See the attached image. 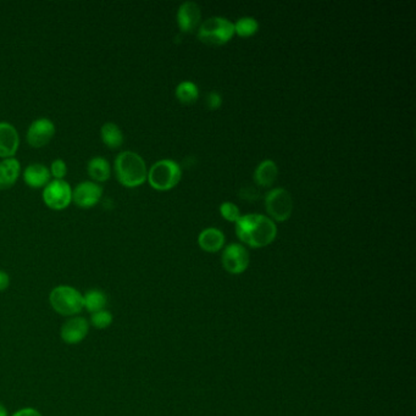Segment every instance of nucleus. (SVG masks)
<instances>
[{"label":"nucleus","instance_id":"22","mask_svg":"<svg viewBox=\"0 0 416 416\" xmlns=\"http://www.w3.org/2000/svg\"><path fill=\"white\" fill-rule=\"evenodd\" d=\"M259 23L254 17H242L235 23V33L240 37H251L258 31Z\"/></svg>","mask_w":416,"mask_h":416},{"label":"nucleus","instance_id":"17","mask_svg":"<svg viewBox=\"0 0 416 416\" xmlns=\"http://www.w3.org/2000/svg\"><path fill=\"white\" fill-rule=\"evenodd\" d=\"M198 243L202 249L210 253L219 251L225 245V236L220 229H207L198 237Z\"/></svg>","mask_w":416,"mask_h":416},{"label":"nucleus","instance_id":"21","mask_svg":"<svg viewBox=\"0 0 416 416\" xmlns=\"http://www.w3.org/2000/svg\"><path fill=\"white\" fill-rule=\"evenodd\" d=\"M176 96L177 99L183 104H192L197 101L198 96H199L197 85L191 81L182 82L177 85Z\"/></svg>","mask_w":416,"mask_h":416},{"label":"nucleus","instance_id":"27","mask_svg":"<svg viewBox=\"0 0 416 416\" xmlns=\"http://www.w3.org/2000/svg\"><path fill=\"white\" fill-rule=\"evenodd\" d=\"M259 197V191L256 187H245L240 191V198L245 200H256Z\"/></svg>","mask_w":416,"mask_h":416},{"label":"nucleus","instance_id":"16","mask_svg":"<svg viewBox=\"0 0 416 416\" xmlns=\"http://www.w3.org/2000/svg\"><path fill=\"white\" fill-rule=\"evenodd\" d=\"M278 167L272 160H264L254 172V181L258 186L270 187L278 180Z\"/></svg>","mask_w":416,"mask_h":416},{"label":"nucleus","instance_id":"28","mask_svg":"<svg viewBox=\"0 0 416 416\" xmlns=\"http://www.w3.org/2000/svg\"><path fill=\"white\" fill-rule=\"evenodd\" d=\"M10 286V278L6 271L0 270V292H4Z\"/></svg>","mask_w":416,"mask_h":416},{"label":"nucleus","instance_id":"24","mask_svg":"<svg viewBox=\"0 0 416 416\" xmlns=\"http://www.w3.org/2000/svg\"><path fill=\"white\" fill-rule=\"evenodd\" d=\"M220 211H221V215H222L227 221L237 222V221L240 220V209H238V207H237L236 204L231 203V202H225V203L221 204Z\"/></svg>","mask_w":416,"mask_h":416},{"label":"nucleus","instance_id":"18","mask_svg":"<svg viewBox=\"0 0 416 416\" xmlns=\"http://www.w3.org/2000/svg\"><path fill=\"white\" fill-rule=\"evenodd\" d=\"M87 171H88V175L92 177V180L96 182L107 181L112 174L109 161L103 156L92 158L91 160L88 161Z\"/></svg>","mask_w":416,"mask_h":416},{"label":"nucleus","instance_id":"26","mask_svg":"<svg viewBox=\"0 0 416 416\" xmlns=\"http://www.w3.org/2000/svg\"><path fill=\"white\" fill-rule=\"evenodd\" d=\"M207 107L210 109V110H216V109H219L221 107V104H222V98L220 96L218 92H210L208 96H207Z\"/></svg>","mask_w":416,"mask_h":416},{"label":"nucleus","instance_id":"20","mask_svg":"<svg viewBox=\"0 0 416 416\" xmlns=\"http://www.w3.org/2000/svg\"><path fill=\"white\" fill-rule=\"evenodd\" d=\"M107 304V294L101 289H91L83 295V306L92 314L105 310Z\"/></svg>","mask_w":416,"mask_h":416},{"label":"nucleus","instance_id":"7","mask_svg":"<svg viewBox=\"0 0 416 416\" xmlns=\"http://www.w3.org/2000/svg\"><path fill=\"white\" fill-rule=\"evenodd\" d=\"M43 200L48 208L64 210L72 202V189L64 180H54L43 189Z\"/></svg>","mask_w":416,"mask_h":416},{"label":"nucleus","instance_id":"10","mask_svg":"<svg viewBox=\"0 0 416 416\" xmlns=\"http://www.w3.org/2000/svg\"><path fill=\"white\" fill-rule=\"evenodd\" d=\"M102 196L103 188L96 182H82L72 191V200L77 207L83 209L93 208L101 200Z\"/></svg>","mask_w":416,"mask_h":416},{"label":"nucleus","instance_id":"12","mask_svg":"<svg viewBox=\"0 0 416 416\" xmlns=\"http://www.w3.org/2000/svg\"><path fill=\"white\" fill-rule=\"evenodd\" d=\"M202 17V11L197 3L186 1L177 12V22L182 32H192L197 28Z\"/></svg>","mask_w":416,"mask_h":416},{"label":"nucleus","instance_id":"13","mask_svg":"<svg viewBox=\"0 0 416 416\" xmlns=\"http://www.w3.org/2000/svg\"><path fill=\"white\" fill-rule=\"evenodd\" d=\"M19 134L11 123H0V158L8 159L17 154L19 149Z\"/></svg>","mask_w":416,"mask_h":416},{"label":"nucleus","instance_id":"11","mask_svg":"<svg viewBox=\"0 0 416 416\" xmlns=\"http://www.w3.org/2000/svg\"><path fill=\"white\" fill-rule=\"evenodd\" d=\"M90 332V322L85 318L80 316H74L69 320L65 321L64 325L61 327L60 336L61 340L70 346L79 344L85 340Z\"/></svg>","mask_w":416,"mask_h":416},{"label":"nucleus","instance_id":"29","mask_svg":"<svg viewBox=\"0 0 416 416\" xmlns=\"http://www.w3.org/2000/svg\"><path fill=\"white\" fill-rule=\"evenodd\" d=\"M12 416H42V414L33 408H25V409L17 411Z\"/></svg>","mask_w":416,"mask_h":416},{"label":"nucleus","instance_id":"30","mask_svg":"<svg viewBox=\"0 0 416 416\" xmlns=\"http://www.w3.org/2000/svg\"><path fill=\"white\" fill-rule=\"evenodd\" d=\"M0 416H8V410L6 409V406H3L0 403Z\"/></svg>","mask_w":416,"mask_h":416},{"label":"nucleus","instance_id":"15","mask_svg":"<svg viewBox=\"0 0 416 416\" xmlns=\"http://www.w3.org/2000/svg\"><path fill=\"white\" fill-rule=\"evenodd\" d=\"M21 165L15 158H8L0 163V189H8L17 183Z\"/></svg>","mask_w":416,"mask_h":416},{"label":"nucleus","instance_id":"4","mask_svg":"<svg viewBox=\"0 0 416 416\" xmlns=\"http://www.w3.org/2000/svg\"><path fill=\"white\" fill-rule=\"evenodd\" d=\"M235 34V23L225 17H210L199 26V41L209 45H222Z\"/></svg>","mask_w":416,"mask_h":416},{"label":"nucleus","instance_id":"3","mask_svg":"<svg viewBox=\"0 0 416 416\" xmlns=\"http://www.w3.org/2000/svg\"><path fill=\"white\" fill-rule=\"evenodd\" d=\"M49 302L52 308L63 316H76L85 308L83 295L70 286L55 287L49 294Z\"/></svg>","mask_w":416,"mask_h":416},{"label":"nucleus","instance_id":"1","mask_svg":"<svg viewBox=\"0 0 416 416\" xmlns=\"http://www.w3.org/2000/svg\"><path fill=\"white\" fill-rule=\"evenodd\" d=\"M236 233L243 243L253 248H262L272 243L278 233L273 220L260 214H248L236 222Z\"/></svg>","mask_w":416,"mask_h":416},{"label":"nucleus","instance_id":"25","mask_svg":"<svg viewBox=\"0 0 416 416\" xmlns=\"http://www.w3.org/2000/svg\"><path fill=\"white\" fill-rule=\"evenodd\" d=\"M50 174L55 180H64V177L67 174V165L65 164L64 160L56 159L53 161V164L50 166Z\"/></svg>","mask_w":416,"mask_h":416},{"label":"nucleus","instance_id":"14","mask_svg":"<svg viewBox=\"0 0 416 416\" xmlns=\"http://www.w3.org/2000/svg\"><path fill=\"white\" fill-rule=\"evenodd\" d=\"M23 180L31 188H44L50 182V170L43 164L34 163L27 166Z\"/></svg>","mask_w":416,"mask_h":416},{"label":"nucleus","instance_id":"19","mask_svg":"<svg viewBox=\"0 0 416 416\" xmlns=\"http://www.w3.org/2000/svg\"><path fill=\"white\" fill-rule=\"evenodd\" d=\"M101 136H102L103 143L110 149H118L123 145V131L116 123H104L101 128Z\"/></svg>","mask_w":416,"mask_h":416},{"label":"nucleus","instance_id":"9","mask_svg":"<svg viewBox=\"0 0 416 416\" xmlns=\"http://www.w3.org/2000/svg\"><path fill=\"white\" fill-rule=\"evenodd\" d=\"M222 265L226 271L231 273H242L247 270L249 265V254L243 246L238 243H232L225 248L222 253Z\"/></svg>","mask_w":416,"mask_h":416},{"label":"nucleus","instance_id":"6","mask_svg":"<svg viewBox=\"0 0 416 416\" xmlns=\"http://www.w3.org/2000/svg\"><path fill=\"white\" fill-rule=\"evenodd\" d=\"M267 211L276 221H286L293 210V199L284 188H273L265 197Z\"/></svg>","mask_w":416,"mask_h":416},{"label":"nucleus","instance_id":"2","mask_svg":"<svg viewBox=\"0 0 416 416\" xmlns=\"http://www.w3.org/2000/svg\"><path fill=\"white\" fill-rule=\"evenodd\" d=\"M118 181L127 188L139 187L148 177L145 161L134 152H121L114 164Z\"/></svg>","mask_w":416,"mask_h":416},{"label":"nucleus","instance_id":"5","mask_svg":"<svg viewBox=\"0 0 416 416\" xmlns=\"http://www.w3.org/2000/svg\"><path fill=\"white\" fill-rule=\"evenodd\" d=\"M181 166L176 161L164 159L155 163L148 172L150 186L158 191H169L181 181Z\"/></svg>","mask_w":416,"mask_h":416},{"label":"nucleus","instance_id":"23","mask_svg":"<svg viewBox=\"0 0 416 416\" xmlns=\"http://www.w3.org/2000/svg\"><path fill=\"white\" fill-rule=\"evenodd\" d=\"M112 321H114L112 314L107 310H102L92 314L91 324L96 330H105L112 326Z\"/></svg>","mask_w":416,"mask_h":416},{"label":"nucleus","instance_id":"8","mask_svg":"<svg viewBox=\"0 0 416 416\" xmlns=\"http://www.w3.org/2000/svg\"><path fill=\"white\" fill-rule=\"evenodd\" d=\"M55 134V125L47 118L34 120L27 129V142L33 148H42L48 145Z\"/></svg>","mask_w":416,"mask_h":416}]
</instances>
